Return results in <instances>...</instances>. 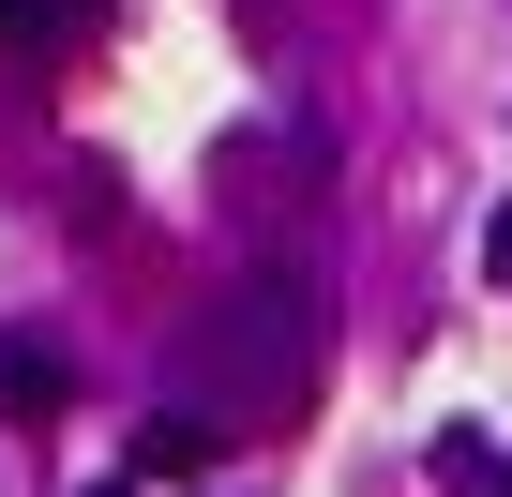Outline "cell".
<instances>
[{
	"label": "cell",
	"mask_w": 512,
	"mask_h": 497,
	"mask_svg": "<svg viewBox=\"0 0 512 497\" xmlns=\"http://www.w3.org/2000/svg\"><path fill=\"white\" fill-rule=\"evenodd\" d=\"M302 317H317L302 287H241V302H226V362H256V377H302V347H317Z\"/></svg>",
	"instance_id": "1"
},
{
	"label": "cell",
	"mask_w": 512,
	"mask_h": 497,
	"mask_svg": "<svg viewBox=\"0 0 512 497\" xmlns=\"http://www.w3.org/2000/svg\"><path fill=\"white\" fill-rule=\"evenodd\" d=\"M136 482H211V422L196 407H151L136 422Z\"/></svg>",
	"instance_id": "2"
},
{
	"label": "cell",
	"mask_w": 512,
	"mask_h": 497,
	"mask_svg": "<svg viewBox=\"0 0 512 497\" xmlns=\"http://www.w3.org/2000/svg\"><path fill=\"white\" fill-rule=\"evenodd\" d=\"M76 377H61V347H0V407H16V422H46Z\"/></svg>",
	"instance_id": "3"
},
{
	"label": "cell",
	"mask_w": 512,
	"mask_h": 497,
	"mask_svg": "<svg viewBox=\"0 0 512 497\" xmlns=\"http://www.w3.org/2000/svg\"><path fill=\"white\" fill-rule=\"evenodd\" d=\"M437 482H452V497H512V467H497L482 437H437Z\"/></svg>",
	"instance_id": "4"
},
{
	"label": "cell",
	"mask_w": 512,
	"mask_h": 497,
	"mask_svg": "<svg viewBox=\"0 0 512 497\" xmlns=\"http://www.w3.org/2000/svg\"><path fill=\"white\" fill-rule=\"evenodd\" d=\"M482 272H497V287H512V196H497V226H482Z\"/></svg>",
	"instance_id": "5"
},
{
	"label": "cell",
	"mask_w": 512,
	"mask_h": 497,
	"mask_svg": "<svg viewBox=\"0 0 512 497\" xmlns=\"http://www.w3.org/2000/svg\"><path fill=\"white\" fill-rule=\"evenodd\" d=\"M91 497H136V482H91Z\"/></svg>",
	"instance_id": "6"
}]
</instances>
